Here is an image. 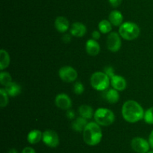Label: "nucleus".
I'll list each match as a JSON object with an SVG mask.
<instances>
[{"label": "nucleus", "instance_id": "obj_1", "mask_svg": "<svg viewBox=\"0 0 153 153\" xmlns=\"http://www.w3.org/2000/svg\"><path fill=\"white\" fill-rule=\"evenodd\" d=\"M144 112L141 105L134 100H128L123 104L122 116L128 122L135 123L140 121L144 117Z\"/></svg>", "mask_w": 153, "mask_h": 153}, {"label": "nucleus", "instance_id": "obj_2", "mask_svg": "<svg viewBox=\"0 0 153 153\" xmlns=\"http://www.w3.org/2000/svg\"><path fill=\"white\" fill-rule=\"evenodd\" d=\"M102 138V132L100 124L94 122H88L83 130V140L88 145L94 146L100 143Z\"/></svg>", "mask_w": 153, "mask_h": 153}, {"label": "nucleus", "instance_id": "obj_3", "mask_svg": "<svg viewBox=\"0 0 153 153\" xmlns=\"http://www.w3.org/2000/svg\"><path fill=\"white\" fill-rule=\"evenodd\" d=\"M140 32V28L132 22H125L120 26L119 34L123 39L132 40L137 38Z\"/></svg>", "mask_w": 153, "mask_h": 153}, {"label": "nucleus", "instance_id": "obj_4", "mask_svg": "<svg viewBox=\"0 0 153 153\" xmlns=\"http://www.w3.org/2000/svg\"><path fill=\"white\" fill-rule=\"evenodd\" d=\"M91 84L97 91H105L111 84V79L105 72H94L91 76Z\"/></svg>", "mask_w": 153, "mask_h": 153}, {"label": "nucleus", "instance_id": "obj_5", "mask_svg": "<svg viewBox=\"0 0 153 153\" xmlns=\"http://www.w3.org/2000/svg\"><path fill=\"white\" fill-rule=\"evenodd\" d=\"M95 122L100 126H109L114 123L115 115L113 111L107 108H99L94 112Z\"/></svg>", "mask_w": 153, "mask_h": 153}, {"label": "nucleus", "instance_id": "obj_6", "mask_svg": "<svg viewBox=\"0 0 153 153\" xmlns=\"http://www.w3.org/2000/svg\"><path fill=\"white\" fill-rule=\"evenodd\" d=\"M59 77L66 82H74L78 77V73L71 66H64L58 70Z\"/></svg>", "mask_w": 153, "mask_h": 153}, {"label": "nucleus", "instance_id": "obj_7", "mask_svg": "<svg viewBox=\"0 0 153 153\" xmlns=\"http://www.w3.org/2000/svg\"><path fill=\"white\" fill-rule=\"evenodd\" d=\"M43 142L47 146L51 148H55L59 145V136L58 134L53 130L48 129L43 132Z\"/></svg>", "mask_w": 153, "mask_h": 153}, {"label": "nucleus", "instance_id": "obj_8", "mask_svg": "<svg viewBox=\"0 0 153 153\" xmlns=\"http://www.w3.org/2000/svg\"><path fill=\"white\" fill-rule=\"evenodd\" d=\"M121 36L120 34L113 32L108 35L107 38V47L111 52H116L120 50L122 46Z\"/></svg>", "mask_w": 153, "mask_h": 153}, {"label": "nucleus", "instance_id": "obj_9", "mask_svg": "<svg viewBox=\"0 0 153 153\" xmlns=\"http://www.w3.org/2000/svg\"><path fill=\"white\" fill-rule=\"evenodd\" d=\"M131 146L133 150L137 153H147L150 148L149 141L139 136L133 138Z\"/></svg>", "mask_w": 153, "mask_h": 153}, {"label": "nucleus", "instance_id": "obj_10", "mask_svg": "<svg viewBox=\"0 0 153 153\" xmlns=\"http://www.w3.org/2000/svg\"><path fill=\"white\" fill-rule=\"evenodd\" d=\"M55 105L62 110H70L72 106V100L65 93L57 94L55 99Z\"/></svg>", "mask_w": 153, "mask_h": 153}, {"label": "nucleus", "instance_id": "obj_11", "mask_svg": "<svg viewBox=\"0 0 153 153\" xmlns=\"http://www.w3.org/2000/svg\"><path fill=\"white\" fill-rule=\"evenodd\" d=\"M70 31L72 36L81 38L85 35L87 32V28L82 22H75L72 24Z\"/></svg>", "mask_w": 153, "mask_h": 153}, {"label": "nucleus", "instance_id": "obj_12", "mask_svg": "<svg viewBox=\"0 0 153 153\" xmlns=\"http://www.w3.org/2000/svg\"><path fill=\"white\" fill-rule=\"evenodd\" d=\"M111 85L114 89L121 92L126 89L127 86V82L123 76L115 74L111 78Z\"/></svg>", "mask_w": 153, "mask_h": 153}, {"label": "nucleus", "instance_id": "obj_13", "mask_svg": "<svg viewBox=\"0 0 153 153\" xmlns=\"http://www.w3.org/2000/svg\"><path fill=\"white\" fill-rule=\"evenodd\" d=\"M55 27L58 32L61 33H64L70 28V22H69L68 20L64 16H58L55 19Z\"/></svg>", "mask_w": 153, "mask_h": 153}, {"label": "nucleus", "instance_id": "obj_14", "mask_svg": "<svg viewBox=\"0 0 153 153\" xmlns=\"http://www.w3.org/2000/svg\"><path fill=\"white\" fill-rule=\"evenodd\" d=\"M86 51L88 55L95 56H97L100 52V46L98 42L94 39H89L86 42Z\"/></svg>", "mask_w": 153, "mask_h": 153}, {"label": "nucleus", "instance_id": "obj_15", "mask_svg": "<svg viewBox=\"0 0 153 153\" xmlns=\"http://www.w3.org/2000/svg\"><path fill=\"white\" fill-rule=\"evenodd\" d=\"M108 20L110 21L112 26H120L123 22V16L122 13L117 10H112L108 16Z\"/></svg>", "mask_w": 153, "mask_h": 153}, {"label": "nucleus", "instance_id": "obj_16", "mask_svg": "<svg viewBox=\"0 0 153 153\" xmlns=\"http://www.w3.org/2000/svg\"><path fill=\"white\" fill-rule=\"evenodd\" d=\"M41 140H43V133L37 129L31 130L27 136V140L30 144L38 143Z\"/></svg>", "mask_w": 153, "mask_h": 153}, {"label": "nucleus", "instance_id": "obj_17", "mask_svg": "<svg viewBox=\"0 0 153 153\" xmlns=\"http://www.w3.org/2000/svg\"><path fill=\"white\" fill-rule=\"evenodd\" d=\"M118 92L119 91L114 89V88L107 90L104 94L105 98L110 104L117 103L120 99V94Z\"/></svg>", "mask_w": 153, "mask_h": 153}, {"label": "nucleus", "instance_id": "obj_18", "mask_svg": "<svg viewBox=\"0 0 153 153\" xmlns=\"http://www.w3.org/2000/svg\"><path fill=\"white\" fill-rule=\"evenodd\" d=\"M88 121L86 118H83L82 116H79L76 118L74 121L72 122V128L77 132H83L84 129L88 124Z\"/></svg>", "mask_w": 153, "mask_h": 153}, {"label": "nucleus", "instance_id": "obj_19", "mask_svg": "<svg viewBox=\"0 0 153 153\" xmlns=\"http://www.w3.org/2000/svg\"><path fill=\"white\" fill-rule=\"evenodd\" d=\"M5 90L9 96L16 97V96L19 95L20 94L22 88H21V86L19 84L15 82H12L9 85H7V86H5Z\"/></svg>", "mask_w": 153, "mask_h": 153}, {"label": "nucleus", "instance_id": "obj_20", "mask_svg": "<svg viewBox=\"0 0 153 153\" xmlns=\"http://www.w3.org/2000/svg\"><path fill=\"white\" fill-rule=\"evenodd\" d=\"M79 112L80 116L83 117V118H86V119L91 118L94 116L93 108L91 106L87 104L81 105L79 108Z\"/></svg>", "mask_w": 153, "mask_h": 153}, {"label": "nucleus", "instance_id": "obj_21", "mask_svg": "<svg viewBox=\"0 0 153 153\" xmlns=\"http://www.w3.org/2000/svg\"><path fill=\"white\" fill-rule=\"evenodd\" d=\"M10 56L8 52L4 50H0V69L3 70L10 64Z\"/></svg>", "mask_w": 153, "mask_h": 153}, {"label": "nucleus", "instance_id": "obj_22", "mask_svg": "<svg viewBox=\"0 0 153 153\" xmlns=\"http://www.w3.org/2000/svg\"><path fill=\"white\" fill-rule=\"evenodd\" d=\"M98 27L100 32L103 34H107L111 31L112 24L108 20H102L99 22Z\"/></svg>", "mask_w": 153, "mask_h": 153}, {"label": "nucleus", "instance_id": "obj_23", "mask_svg": "<svg viewBox=\"0 0 153 153\" xmlns=\"http://www.w3.org/2000/svg\"><path fill=\"white\" fill-rule=\"evenodd\" d=\"M12 82L13 81H12V77L10 74L6 71H1L0 73V82L1 85L7 86Z\"/></svg>", "mask_w": 153, "mask_h": 153}, {"label": "nucleus", "instance_id": "obj_24", "mask_svg": "<svg viewBox=\"0 0 153 153\" xmlns=\"http://www.w3.org/2000/svg\"><path fill=\"white\" fill-rule=\"evenodd\" d=\"M8 96L5 88H0V105L1 108L6 106L8 104Z\"/></svg>", "mask_w": 153, "mask_h": 153}, {"label": "nucleus", "instance_id": "obj_25", "mask_svg": "<svg viewBox=\"0 0 153 153\" xmlns=\"http://www.w3.org/2000/svg\"><path fill=\"white\" fill-rule=\"evenodd\" d=\"M143 119L147 124H153V106L145 111Z\"/></svg>", "mask_w": 153, "mask_h": 153}, {"label": "nucleus", "instance_id": "obj_26", "mask_svg": "<svg viewBox=\"0 0 153 153\" xmlns=\"http://www.w3.org/2000/svg\"><path fill=\"white\" fill-rule=\"evenodd\" d=\"M73 91L76 94H82L85 91V86L81 82H76L73 86Z\"/></svg>", "mask_w": 153, "mask_h": 153}, {"label": "nucleus", "instance_id": "obj_27", "mask_svg": "<svg viewBox=\"0 0 153 153\" xmlns=\"http://www.w3.org/2000/svg\"><path fill=\"white\" fill-rule=\"evenodd\" d=\"M104 72L109 76V77H110V79L112 76H114L115 75L114 69L111 66H107V67L105 68Z\"/></svg>", "mask_w": 153, "mask_h": 153}, {"label": "nucleus", "instance_id": "obj_28", "mask_svg": "<svg viewBox=\"0 0 153 153\" xmlns=\"http://www.w3.org/2000/svg\"><path fill=\"white\" fill-rule=\"evenodd\" d=\"M111 5L114 8H117L118 6L120 5L122 0H108Z\"/></svg>", "mask_w": 153, "mask_h": 153}, {"label": "nucleus", "instance_id": "obj_29", "mask_svg": "<svg viewBox=\"0 0 153 153\" xmlns=\"http://www.w3.org/2000/svg\"><path fill=\"white\" fill-rule=\"evenodd\" d=\"M66 116H67V117L69 119L73 120L74 119L75 116H76V114H75V112L73 110H68L67 113H66Z\"/></svg>", "mask_w": 153, "mask_h": 153}, {"label": "nucleus", "instance_id": "obj_30", "mask_svg": "<svg viewBox=\"0 0 153 153\" xmlns=\"http://www.w3.org/2000/svg\"><path fill=\"white\" fill-rule=\"evenodd\" d=\"M101 37V32L99 31H94L92 32V38L94 40H99Z\"/></svg>", "mask_w": 153, "mask_h": 153}, {"label": "nucleus", "instance_id": "obj_31", "mask_svg": "<svg viewBox=\"0 0 153 153\" xmlns=\"http://www.w3.org/2000/svg\"><path fill=\"white\" fill-rule=\"evenodd\" d=\"M22 153H36V152L35 150L33 148H31V147L27 146L22 149Z\"/></svg>", "mask_w": 153, "mask_h": 153}, {"label": "nucleus", "instance_id": "obj_32", "mask_svg": "<svg viewBox=\"0 0 153 153\" xmlns=\"http://www.w3.org/2000/svg\"><path fill=\"white\" fill-rule=\"evenodd\" d=\"M62 40L64 43H69L71 40V34H65L63 35Z\"/></svg>", "mask_w": 153, "mask_h": 153}, {"label": "nucleus", "instance_id": "obj_33", "mask_svg": "<svg viewBox=\"0 0 153 153\" xmlns=\"http://www.w3.org/2000/svg\"><path fill=\"white\" fill-rule=\"evenodd\" d=\"M149 145H150V147L152 148H153V130L151 131L150 134L149 136Z\"/></svg>", "mask_w": 153, "mask_h": 153}, {"label": "nucleus", "instance_id": "obj_34", "mask_svg": "<svg viewBox=\"0 0 153 153\" xmlns=\"http://www.w3.org/2000/svg\"><path fill=\"white\" fill-rule=\"evenodd\" d=\"M8 153H18V152L15 148H11V149H10V151L8 152Z\"/></svg>", "mask_w": 153, "mask_h": 153}, {"label": "nucleus", "instance_id": "obj_35", "mask_svg": "<svg viewBox=\"0 0 153 153\" xmlns=\"http://www.w3.org/2000/svg\"><path fill=\"white\" fill-rule=\"evenodd\" d=\"M147 153H153V150H151V151H149Z\"/></svg>", "mask_w": 153, "mask_h": 153}]
</instances>
